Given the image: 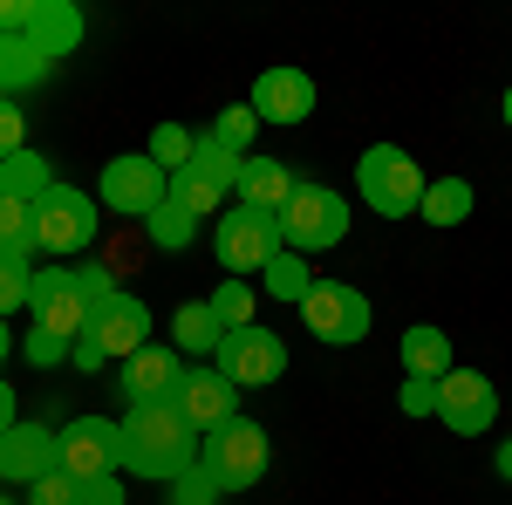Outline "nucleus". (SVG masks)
<instances>
[{
    "instance_id": "obj_38",
    "label": "nucleus",
    "mask_w": 512,
    "mask_h": 505,
    "mask_svg": "<svg viewBox=\"0 0 512 505\" xmlns=\"http://www.w3.org/2000/svg\"><path fill=\"white\" fill-rule=\"evenodd\" d=\"M41 0H0V35H28Z\"/></svg>"
},
{
    "instance_id": "obj_19",
    "label": "nucleus",
    "mask_w": 512,
    "mask_h": 505,
    "mask_svg": "<svg viewBox=\"0 0 512 505\" xmlns=\"http://www.w3.org/2000/svg\"><path fill=\"white\" fill-rule=\"evenodd\" d=\"M28 41H35L41 55L55 62V55H69V48L82 41V14L69 7V0H41V7H35V28H28Z\"/></svg>"
},
{
    "instance_id": "obj_14",
    "label": "nucleus",
    "mask_w": 512,
    "mask_h": 505,
    "mask_svg": "<svg viewBox=\"0 0 512 505\" xmlns=\"http://www.w3.org/2000/svg\"><path fill=\"white\" fill-rule=\"evenodd\" d=\"M171 410L198 430V437H212V430H226L239 417V389L219 376V369H185V383L171 389Z\"/></svg>"
},
{
    "instance_id": "obj_29",
    "label": "nucleus",
    "mask_w": 512,
    "mask_h": 505,
    "mask_svg": "<svg viewBox=\"0 0 512 505\" xmlns=\"http://www.w3.org/2000/svg\"><path fill=\"white\" fill-rule=\"evenodd\" d=\"M144 226H151V246H164V253H185V246L198 239V219H192V212H178L171 198H164V205L151 212V219H144Z\"/></svg>"
},
{
    "instance_id": "obj_24",
    "label": "nucleus",
    "mask_w": 512,
    "mask_h": 505,
    "mask_svg": "<svg viewBox=\"0 0 512 505\" xmlns=\"http://www.w3.org/2000/svg\"><path fill=\"white\" fill-rule=\"evenodd\" d=\"M171 342H178L185 355H219L226 328H219L212 301H185V308H178V321H171Z\"/></svg>"
},
{
    "instance_id": "obj_42",
    "label": "nucleus",
    "mask_w": 512,
    "mask_h": 505,
    "mask_svg": "<svg viewBox=\"0 0 512 505\" xmlns=\"http://www.w3.org/2000/svg\"><path fill=\"white\" fill-rule=\"evenodd\" d=\"M492 465H499V478H512V437L499 444V458H492Z\"/></svg>"
},
{
    "instance_id": "obj_16",
    "label": "nucleus",
    "mask_w": 512,
    "mask_h": 505,
    "mask_svg": "<svg viewBox=\"0 0 512 505\" xmlns=\"http://www.w3.org/2000/svg\"><path fill=\"white\" fill-rule=\"evenodd\" d=\"M185 383V355L178 349H158V342H144V349L123 362V376H117V389H123V403L137 410V403H171V389Z\"/></svg>"
},
{
    "instance_id": "obj_43",
    "label": "nucleus",
    "mask_w": 512,
    "mask_h": 505,
    "mask_svg": "<svg viewBox=\"0 0 512 505\" xmlns=\"http://www.w3.org/2000/svg\"><path fill=\"white\" fill-rule=\"evenodd\" d=\"M7 349H14V328H7V321H0V362H7Z\"/></svg>"
},
{
    "instance_id": "obj_40",
    "label": "nucleus",
    "mask_w": 512,
    "mask_h": 505,
    "mask_svg": "<svg viewBox=\"0 0 512 505\" xmlns=\"http://www.w3.org/2000/svg\"><path fill=\"white\" fill-rule=\"evenodd\" d=\"M82 505H123V485L117 478H96V485H82Z\"/></svg>"
},
{
    "instance_id": "obj_15",
    "label": "nucleus",
    "mask_w": 512,
    "mask_h": 505,
    "mask_svg": "<svg viewBox=\"0 0 512 505\" xmlns=\"http://www.w3.org/2000/svg\"><path fill=\"white\" fill-rule=\"evenodd\" d=\"M48 471H62V430L48 424H14L0 437V478L7 485H35Z\"/></svg>"
},
{
    "instance_id": "obj_21",
    "label": "nucleus",
    "mask_w": 512,
    "mask_h": 505,
    "mask_svg": "<svg viewBox=\"0 0 512 505\" xmlns=\"http://www.w3.org/2000/svg\"><path fill=\"white\" fill-rule=\"evenodd\" d=\"M315 280H321V273L308 267V253H294V246H280L274 260H267V294L287 301V308H301V301L315 294Z\"/></svg>"
},
{
    "instance_id": "obj_10",
    "label": "nucleus",
    "mask_w": 512,
    "mask_h": 505,
    "mask_svg": "<svg viewBox=\"0 0 512 505\" xmlns=\"http://www.w3.org/2000/svg\"><path fill=\"white\" fill-rule=\"evenodd\" d=\"M212 369L233 389H267V383H280V369H287V342H280L274 328H233V335L219 342V355H212Z\"/></svg>"
},
{
    "instance_id": "obj_45",
    "label": "nucleus",
    "mask_w": 512,
    "mask_h": 505,
    "mask_svg": "<svg viewBox=\"0 0 512 505\" xmlns=\"http://www.w3.org/2000/svg\"><path fill=\"white\" fill-rule=\"evenodd\" d=\"M0 505H7V499H0Z\"/></svg>"
},
{
    "instance_id": "obj_35",
    "label": "nucleus",
    "mask_w": 512,
    "mask_h": 505,
    "mask_svg": "<svg viewBox=\"0 0 512 505\" xmlns=\"http://www.w3.org/2000/svg\"><path fill=\"white\" fill-rule=\"evenodd\" d=\"M21 151H28V110L14 96H0V164L21 157Z\"/></svg>"
},
{
    "instance_id": "obj_30",
    "label": "nucleus",
    "mask_w": 512,
    "mask_h": 505,
    "mask_svg": "<svg viewBox=\"0 0 512 505\" xmlns=\"http://www.w3.org/2000/svg\"><path fill=\"white\" fill-rule=\"evenodd\" d=\"M212 314H219V328H226V335H233V328H253V287H246V280H219Z\"/></svg>"
},
{
    "instance_id": "obj_23",
    "label": "nucleus",
    "mask_w": 512,
    "mask_h": 505,
    "mask_svg": "<svg viewBox=\"0 0 512 505\" xmlns=\"http://www.w3.org/2000/svg\"><path fill=\"white\" fill-rule=\"evenodd\" d=\"M0 192L21 198V205H41V198L55 192V171H48V157H41V151L7 157V164H0Z\"/></svg>"
},
{
    "instance_id": "obj_28",
    "label": "nucleus",
    "mask_w": 512,
    "mask_h": 505,
    "mask_svg": "<svg viewBox=\"0 0 512 505\" xmlns=\"http://www.w3.org/2000/svg\"><path fill=\"white\" fill-rule=\"evenodd\" d=\"M198 157V130H185V123H158L151 130V164L158 171H185Z\"/></svg>"
},
{
    "instance_id": "obj_6",
    "label": "nucleus",
    "mask_w": 512,
    "mask_h": 505,
    "mask_svg": "<svg viewBox=\"0 0 512 505\" xmlns=\"http://www.w3.org/2000/svg\"><path fill=\"white\" fill-rule=\"evenodd\" d=\"M349 239V205L328 185H294V198L280 205V246L294 253H328Z\"/></svg>"
},
{
    "instance_id": "obj_12",
    "label": "nucleus",
    "mask_w": 512,
    "mask_h": 505,
    "mask_svg": "<svg viewBox=\"0 0 512 505\" xmlns=\"http://www.w3.org/2000/svg\"><path fill=\"white\" fill-rule=\"evenodd\" d=\"M62 471L76 485H96V478H117L123 471V444H117V424L110 417H76L62 430Z\"/></svg>"
},
{
    "instance_id": "obj_20",
    "label": "nucleus",
    "mask_w": 512,
    "mask_h": 505,
    "mask_svg": "<svg viewBox=\"0 0 512 505\" xmlns=\"http://www.w3.org/2000/svg\"><path fill=\"white\" fill-rule=\"evenodd\" d=\"M458 362H451V342H444V328H403V376H451Z\"/></svg>"
},
{
    "instance_id": "obj_26",
    "label": "nucleus",
    "mask_w": 512,
    "mask_h": 505,
    "mask_svg": "<svg viewBox=\"0 0 512 505\" xmlns=\"http://www.w3.org/2000/svg\"><path fill=\"white\" fill-rule=\"evenodd\" d=\"M171 205L192 212V219H212V212L226 205V185H212L198 164H185V171H171Z\"/></svg>"
},
{
    "instance_id": "obj_7",
    "label": "nucleus",
    "mask_w": 512,
    "mask_h": 505,
    "mask_svg": "<svg viewBox=\"0 0 512 505\" xmlns=\"http://www.w3.org/2000/svg\"><path fill=\"white\" fill-rule=\"evenodd\" d=\"M212 253H219L226 280H239V273H267V260L280 253V219L274 212H253V205H233V212L212 226Z\"/></svg>"
},
{
    "instance_id": "obj_44",
    "label": "nucleus",
    "mask_w": 512,
    "mask_h": 505,
    "mask_svg": "<svg viewBox=\"0 0 512 505\" xmlns=\"http://www.w3.org/2000/svg\"><path fill=\"white\" fill-rule=\"evenodd\" d=\"M506 123H512V89H506Z\"/></svg>"
},
{
    "instance_id": "obj_41",
    "label": "nucleus",
    "mask_w": 512,
    "mask_h": 505,
    "mask_svg": "<svg viewBox=\"0 0 512 505\" xmlns=\"http://www.w3.org/2000/svg\"><path fill=\"white\" fill-rule=\"evenodd\" d=\"M7 430H14V389L0 383V437H7Z\"/></svg>"
},
{
    "instance_id": "obj_9",
    "label": "nucleus",
    "mask_w": 512,
    "mask_h": 505,
    "mask_svg": "<svg viewBox=\"0 0 512 505\" xmlns=\"http://www.w3.org/2000/svg\"><path fill=\"white\" fill-rule=\"evenodd\" d=\"M301 321H308V335L328 342V349H349L369 335V294L349 287V280H315V294L301 301Z\"/></svg>"
},
{
    "instance_id": "obj_11",
    "label": "nucleus",
    "mask_w": 512,
    "mask_h": 505,
    "mask_svg": "<svg viewBox=\"0 0 512 505\" xmlns=\"http://www.w3.org/2000/svg\"><path fill=\"white\" fill-rule=\"evenodd\" d=\"M96 212H103V205L89 192H76V185L55 178V192L35 205V239L48 253H82V246L96 239Z\"/></svg>"
},
{
    "instance_id": "obj_13",
    "label": "nucleus",
    "mask_w": 512,
    "mask_h": 505,
    "mask_svg": "<svg viewBox=\"0 0 512 505\" xmlns=\"http://www.w3.org/2000/svg\"><path fill=\"white\" fill-rule=\"evenodd\" d=\"M492 417H499V389L485 383L478 369L437 376V424H451L458 437H478V430H492Z\"/></svg>"
},
{
    "instance_id": "obj_8",
    "label": "nucleus",
    "mask_w": 512,
    "mask_h": 505,
    "mask_svg": "<svg viewBox=\"0 0 512 505\" xmlns=\"http://www.w3.org/2000/svg\"><path fill=\"white\" fill-rule=\"evenodd\" d=\"M164 198H171V171H158L151 151H144V157H110V164H103L96 205H110L117 219H151Z\"/></svg>"
},
{
    "instance_id": "obj_4",
    "label": "nucleus",
    "mask_w": 512,
    "mask_h": 505,
    "mask_svg": "<svg viewBox=\"0 0 512 505\" xmlns=\"http://www.w3.org/2000/svg\"><path fill=\"white\" fill-rule=\"evenodd\" d=\"M144 342H151V308H144L137 294H123V287H117V301L89 321V335H82L69 355H76V369L96 376V369H110V362H130Z\"/></svg>"
},
{
    "instance_id": "obj_39",
    "label": "nucleus",
    "mask_w": 512,
    "mask_h": 505,
    "mask_svg": "<svg viewBox=\"0 0 512 505\" xmlns=\"http://www.w3.org/2000/svg\"><path fill=\"white\" fill-rule=\"evenodd\" d=\"M62 355H69V342H55V335H35V328H28V362H35V369H55Z\"/></svg>"
},
{
    "instance_id": "obj_27",
    "label": "nucleus",
    "mask_w": 512,
    "mask_h": 505,
    "mask_svg": "<svg viewBox=\"0 0 512 505\" xmlns=\"http://www.w3.org/2000/svg\"><path fill=\"white\" fill-rule=\"evenodd\" d=\"M41 239H35V205L0 192V260H28Z\"/></svg>"
},
{
    "instance_id": "obj_32",
    "label": "nucleus",
    "mask_w": 512,
    "mask_h": 505,
    "mask_svg": "<svg viewBox=\"0 0 512 505\" xmlns=\"http://www.w3.org/2000/svg\"><path fill=\"white\" fill-rule=\"evenodd\" d=\"M192 164L205 171V178H212V185H226V192H239V164H246V157H233L226 144H212V137H198V157H192Z\"/></svg>"
},
{
    "instance_id": "obj_34",
    "label": "nucleus",
    "mask_w": 512,
    "mask_h": 505,
    "mask_svg": "<svg viewBox=\"0 0 512 505\" xmlns=\"http://www.w3.org/2000/svg\"><path fill=\"white\" fill-rule=\"evenodd\" d=\"M164 499H171V505H219V478H212L205 465H192L185 478H171V492H164Z\"/></svg>"
},
{
    "instance_id": "obj_3",
    "label": "nucleus",
    "mask_w": 512,
    "mask_h": 505,
    "mask_svg": "<svg viewBox=\"0 0 512 505\" xmlns=\"http://www.w3.org/2000/svg\"><path fill=\"white\" fill-rule=\"evenodd\" d=\"M424 171H417V157L403 151V144H376V151H362L355 164V192L369 212H383V219H410L417 205H424Z\"/></svg>"
},
{
    "instance_id": "obj_18",
    "label": "nucleus",
    "mask_w": 512,
    "mask_h": 505,
    "mask_svg": "<svg viewBox=\"0 0 512 505\" xmlns=\"http://www.w3.org/2000/svg\"><path fill=\"white\" fill-rule=\"evenodd\" d=\"M294 198V171L280 164V157H246L239 164V205H253V212H274Z\"/></svg>"
},
{
    "instance_id": "obj_25",
    "label": "nucleus",
    "mask_w": 512,
    "mask_h": 505,
    "mask_svg": "<svg viewBox=\"0 0 512 505\" xmlns=\"http://www.w3.org/2000/svg\"><path fill=\"white\" fill-rule=\"evenodd\" d=\"M417 219H424V226H458V219H472V185H465V178H431Z\"/></svg>"
},
{
    "instance_id": "obj_2",
    "label": "nucleus",
    "mask_w": 512,
    "mask_h": 505,
    "mask_svg": "<svg viewBox=\"0 0 512 505\" xmlns=\"http://www.w3.org/2000/svg\"><path fill=\"white\" fill-rule=\"evenodd\" d=\"M117 301V280L110 267H55V273H35V335H55V342H69L76 349L82 335H89V321Z\"/></svg>"
},
{
    "instance_id": "obj_37",
    "label": "nucleus",
    "mask_w": 512,
    "mask_h": 505,
    "mask_svg": "<svg viewBox=\"0 0 512 505\" xmlns=\"http://www.w3.org/2000/svg\"><path fill=\"white\" fill-rule=\"evenodd\" d=\"M396 403H403V417H437V383H424V376H403Z\"/></svg>"
},
{
    "instance_id": "obj_36",
    "label": "nucleus",
    "mask_w": 512,
    "mask_h": 505,
    "mask_svg": "<svg viewBox=\"0 0 512 505\" xmlns=\"http://www.w3.org/2000/svg\"><path fill=\"white\" fill-rule=\"evenodd\" d=\"M28 505H82V485L69 478V471H48V478L28 485Z\"/></svg>"
},
{
    "instance_id": "obj_17",
    "label": "nucleus",
    "mask_w": 512,
    "mask_h": 505,
    "mask_svg": "<svg viewBox=\"0 0 512 505\" xmlns=\"http://www.w3.org/2000/svg\"><path fill=\"white\" fill-rule=\"evenodd\" d=\"M253 117L260 123H308L315 117V76L301 69H267L253 82Z\"/></svg>"
},
{
    "instance_id": "obj_5",
    "label": "nucleus",
    "mask_w": 512,
    "mask_h": 505,
    "mask_svg": "<svg viewBox=\"0 0 512 505\" xmlns=\"http://www.w3.org/2000/svg\"><path fill=\"white\" fill-rule=\"evenodd\" d=\"M267 458H274V444H267V430L253 424V417H233L226 430H212V437L198 444V465L219 478V492L260 485V478H267Z\"/></svg>"
},
{
    "instance_id": "obj_33",
    "label": "nucleus",
    "mask_w": 512,
    "mask_h": 505,
    "mask_svg": "<svg viewBox=\"0 0 512 505\" xmlns=\"http://www.w3.org/2000/svg\"><path fill=\"white\" fill-rule=\"evenodd\" d=\"M35 301V273H28V260H0V321L14 308H28Z\"/></svg>"
},
{
    "instance_id": "obj_1",
    "label": "nucleus",
    "mask_w": 512,
    "mask_h": 505,
    "mask_svg": "<svg viewBox=\"0 0 512 505\" xmlns=\"http://www.w3.org/2000/svg\"><path fill=\"white\" fill-rule=\"evenodd\" d=\"M117 444H123V471L130 478H185V471L198 465V437L171 403H137V410H123L117 424Z\"/></svg>"
},
{
    "instance_id": "obj_31",
    "label": "nucleus",
    "mask_w": 512,
    "mask_h": 505,
    "mask_svg": "<svg viewBox=\"0 0 512 505\" xmlns=\"http://www.w3.org/2000/svg\"><path fill=\"white\" fill-rule=\"evenodd\" d=\"M253 130H260V117H253V103H233V110H219V123H212V144H226L233 157H246V144H253Z\"/></svg>"
},
{
    "instance_id": "obj_22",
    "label": "nucleus",
    "mask_w": 512,
    "mask_h": 505,
    "mask_svg": "<svg viewBox=\"0 0 512 505\" xmlns=\"http://www.w3.org/2000/svg\"><path fill=\"white\" fill-rule=\"evenodd\" d=\"M55 69L48 55H41L28 35H0V96H14V89H28V82H41Z\"/></svg>"
}]
</instances>
